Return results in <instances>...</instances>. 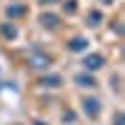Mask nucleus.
<instances>
[{"mask_svg":"<svg viewBox=\"0 0 125 125\" xmlns=\"http://www.w3.org/2000/svg\"><path fill=\"white\" fill-rule=\"evenodd\" d=\"M85 65L90 70H98V68H103V58L100 55H90V58H85Z\"/></svg>","mask_w":125,"mask_h":125,"instance_id":"nucleus-1","label":"nucleus"},{"mask_svg":"<svg viewBox=\"0 0 125 125\" xmlns=\"http://www.w3.org/2000/svg\"><path fill=\"white\" fill-rule=\"evenodd\" d=\"M85 110L90 113V115H95V113H98V103H95V98H88V103H85Z\"/></svg>","mask_w":125,"mask_h":125,"instance_id":"nucleus-2","label":"nucleus"},{"mask_svg":"<svg viewBox=\"0 0 125 125\" xmlns=\"http://www.w3.org/2000/svg\"><path fill=\"white\" fill-rule=\"evenodd\" d=\"M103 3H113V0H103Z\"/></svg>","mask_w":125,"mask_h":125,"instance_id":"nucleus-3","label":"nucleus"}]
</instances>
